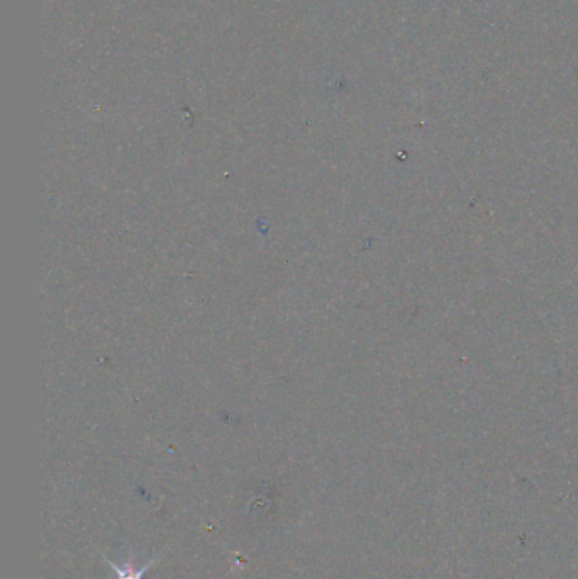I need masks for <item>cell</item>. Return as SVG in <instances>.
<instances>
[{"instance_id":"cell-1","label":"cell","mask_w":578,"mask_h":579,"mask_svg":"<svg viewBox=\"0 0 578 579\" xmlns=\"http://www.w3.org/2000/svg\"><path fill=\"white\" fill-rule=\"evenodd\" d=\"M102 558H104L106 565L111 566V568L114 569L118 579H143V576L150 571L151 566L158 561V559H153V561L147 562V565L138 568L132 558H129L122 566L114 565V562H112L111 559H108V556L106 555H102Z\"/></svg>"}]
</instances>
